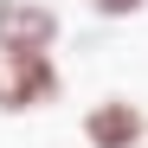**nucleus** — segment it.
I'll use <instances>...</instances> for the list:
<instances>
[{
  "label": "nucleus",
  "mask_w": 148,
  "mask_h": 148,
  "mask_svg": "<svg viewBox=\"0 0 148 148\" xmlns=\"http://www.w3.org/2000/svg\"><path fill=\"white\" fill-rule=\"evenodd\" d=\"M58 90H64V77H58L52 52H0V116L45 110Z\"/></svg>",
  "instance_id": "obj_1"
},
{
  "label": "nucleus",
  "mask_w": 148,
  "mask_h": 148,
  "mask_svg": "<svg viewBox=\"0 0 148 148\" xmlns=\"http://www.w3.org/2000/svg\"><path fill=\"white\" fill-rule=\"evenodd\" d=\"M77 129H84L90 148H142V142H148V110L129 103V97H103V103L84 110Z\"/></svg>",
  "instance_id": "obj_2"
},
{
  "label": "nucleus",
  "mask_w": 148,
  "mask_h": 148,
  "mask_svg": "<svg viewBox=\"0 0 148 148\" xmlns=\"http://www.w3.org/2000/svg\"><path fill=\"white\" fill-rule=\"evenodd\" d=\"M58 7L52 0H0V52H52Z\"/></svg>",
  "instance_id": "obj_3"
},
{
  "label": "nucleus",
  "mask_w": 148,
  "mask_h": 148,
  "mask_svg": "<svg viewBox=\"0 0 148 148\" xmlns=\"http://www.w3.org/2000/svg\"><path fill=\"white\" fill-rule=\"evenodd\" d=\"M90 7L103 13V19H129V13H142V7H148V0H90Z\"/></svg>",
  "instance_id": "obj_4"
},
{
  "label": "nucleus",
  "mask_w": 148,
  "mask_h": 148,
  "mask_svg": "<svg viewBox=\"0 0 148 148\" xmlns=\"http://www.w3.org/2000/svg\"><path fill=\"white\" fill-rule=\"evenodd\" d=\"M142 148H148V142H142Z\"/></svg>",
  "instance_id": "obj_5"
}]
</instances>
